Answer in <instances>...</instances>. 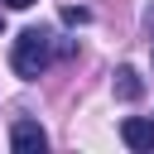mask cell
I'll return each mask as SVG.
<instances>
[{
	"label": "cell",
	"mask_w": 154,
	"mask_h": 154,
	"mask_svg": "<svg viewBox=\"0 0 154 154\" xmlns=\"http://www.w3.org/2000/svg\"><path fill=\"white\" fill-rule=\"evenodd\" d=\"M53 63V34L48 29H19L14 48H10V67L24 77V82H38Z\"/></svg>",
	"instance_id": "1"
},
{
	"label": "cell",
	"mask_w": 154,
	"mask_h": 154,
	"mask_svg": "<svg viewBox=\"0 0 154 154\" xmlns=\"http://www.w3.org/2000/svg\"><path fill=\"white\" fill-rule=\"evenodd\" d=\"M10 149H14V154H43V149H48L43 125H38V120H29V116H19V120L10 125Z\"/></svg>",
	"instance_id": "2"
},
{
	"label": "cell",
	"mask_w": 154,
	"mask_h": 154,
	"mask_svg": "<svg viewBox=\"0 0 154 154\" xmlns=\"http://www.w3.org/2000/svg\"><path fill=\"white\" fill-rule=\"evenodd\" d=\"M120 140H125L135 154H154V120H140V116H130V120L120 125Z\"/></svg>",
	"instance_id": "3"
},
{
	"label": "cell",
	"mask_w": 154,
	"mask_h": 154,
	"mask_svg": "<svg viewBox=\"0 0 154 154\" xmlns=\"http://www.w3.org/2000/svg\"><path fill=\"white\" fill-rule=\"evenodd\" d=\"M111 87H116L120 101H140V96H144V82H140L135 67H116V82H111Z\"/></svg>",
	"instance_id": "4"
},
{
	"label": "cell",
	"mask_w": 154,
	"mask_h": 154,
	"mask_svg": "<svg viewBox=\"0 0 154 154\" xmlns=\"http://www.w3.org/2000/svg\"><path fill=\"white\" fill-rule=\"evenodd\" d=\"M63 19H67V24H87V10H72V5H67V10H63Z\"/></svg>",
	"instance_id": "5"
},
{
	"label": "cell",
	"mask_w": 154,
	"mask_h": 154,
	"mask_svg": "<svg viewBox=\"0 0 154 154\" xmlns=\"http://www.w3.org/2000/svg\"><path fill=\"white\" fill-rule=\"evenodd\" d=\"M0 5H5V10H29L34 0H0Z\"/></svg>",
	"instance_id": "6"
},
{
	"label": "cell",
	"mask_w": 154,
	"mask_h": 154,
	"mask_svg": "<svg viewBox=\"0 0 154 154\" xmlns=\"http://www.w3.org/2000/svg\"><path fill=\"white\" fill-rule=\"evenodd\" d=\"M0 34H5V10H0Z\"/></svg>",
	"instance_id": "7"
}]
</instances>
